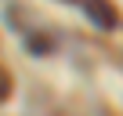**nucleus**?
<instances>
[{
    "instance_id": "obj_1",
    "label": "nucleus",
    "mask_w": 123,
    "mask_h": 116,
    "mask_svg": "<svg viewBox=\"0 0 123 116\" xmlns=\"http://www.w3.org/2000/svg\"><path fill=\"white\" fill-rule=\"evenodd\" d=\"M87 15L98 29H116L119 26V11L112 7V0H87Z\"/></svg>"
},
{
    "instance_id": "obj_2",
    "label": "nucleus",
    "mask_w": 123,
    "mask_h": 116,
    "mask_svg": "<svg viewBox=\"0 0 123 116\" xmlns=\"http://www.w3.org/2000/svg\"><path fill=\"white\" fill-rule=\"evenodd\" d=\"M7 94H11V76L0 69V102H7Z\"/></svg>"
}]
</instances>
